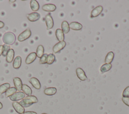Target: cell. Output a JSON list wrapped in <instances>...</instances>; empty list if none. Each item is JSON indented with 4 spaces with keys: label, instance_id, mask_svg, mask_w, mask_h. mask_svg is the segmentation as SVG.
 <instances>
[{
    "label": "cell",
    "instance_id": "obj_3",
    "mask_svg": "<svg viewBox=\"0 0 129 114\" xmlns=\"http://www.w3.org/2000/svg\"><path fill=\"white\" fill-rule=\"evenodd\" d=\"M31 35V32L30 29H27L22 32L18 36V40L19 42H23L24 40L28 39Z\"/></svg>",
    "mask_w": 129,
    "mask_h": 114
},
{
    "label": "cell",
    "instance_id": "obj_23",
    "mask_svg": "<svg viewBox=\"0 0 129 114\" xmlns=\"http://www.w3.org/2000/svg\"><path fill=\"white\" fill-rule=\"evenodd\" d=\"M22 90H23V92L24 93H25L26 95H27L28 96H30L32 94V91L31 88L27 84H24L22 85Z\"/></svg>",
    "mask_w": 129,
    "mask_h": 114
},
{
    "label": "cell",
    "instance_id": "obj_38",
    "mask_svg": "<svg viewBox=\"0 0 129 114\" xmlns=\"http://www.w3.org/2000/svg\"><path fill=\"white\" fill-rule=\"evenodd\" d=\"M41 114H47V113H41Z\"/></svg>",
    "mask_w": 129,
    "mask_h": 114
},
{
    "label": "cell",
    "instance_id": "obj_2",
    "mask_svg": "<svg viewBox=\"0 0 129 114\" xmlns=\"http://www.w3.org/2000/svg\"><path fill=\"white\" fill-rule=\"evenodd\" d=\"M16 40V36L14 33L11 32L5 33L3 36V41L5 44L12 45Z\"/></svg>",
    "mask_w": 129,
    "mask_h": 114
},
{
    "label": "cell",
    "instance_id": "obj_21",
    "mask_svg": "<svg viewBox=\"0 0 129 114\" xmlns=\"http://www.w3.org/2000/svg\"><path fill=\"white\" fill-rule=\"evenodd\" d=\"M30 6L31 9L34 12L38 11L39 9V5L38 2L35 0H31L30 3Z\"/></svg>",
    "mask_w": 129,
    "mask_h": 114
},
{
    "label": "cell",
    "instance_id": "obj_28",
    "mask_svg": "<svg viewBox=\"0 0 129 114\" xmlns=\"http://www.w3.org/2000/svg\"><path fill=\"white\" fill-rule=\"evenodd\" d=\"M55 60V57L53 54H49L48 55L46 63L48 64H52Z\"/></svg>",
    "mask_w": 129,
    "mask_h": 114
},
{
    "label": "cell",
    "instance_id": "obj_15",
    "mask_svg": "<svg viewBox=\"0 0 129 114\" xmlns=\"http://www.w3.org/2000/svg\"><path fill=\"white\" fill-rule=\"evenodd\" d=\"M36 57L37 56L35 52H32L30 53L26 58L25 63L27 64L32 63L35 60V59L36 58Z\"/></svg>",
    "mask_w": 129,
    "mask_h": 114
},
{
    "label": "cell",
    "instance_id": "obj_14",
    "mask_svg": "<svg viewBox=\"0 0 129 114\" xmlns=\"http://www.w3.org/2000/svg\"><path fill=\"white\" fill-rule=\"evenodd\" d=\"M69 27H70V29L71 28V29H72L73 30L79 31L82 29L83 26L81 24H80L78 22H71L69 24Z\"/></svg>",
    "mask_w": 129,
    "mask_h": 114
},
{
    "label": "cell",
    "instance_id": "obj_25",
    "mask_svg": "<svg viewBox=\"0 0 129 114\" xmlns=\"http://www.w3.org/2000/svg\"><path fill=\"white\" fill-rule=\"evenodd\" d=\"M111 68L112 65L111 63H105L101 66L100 71L102 73H104L109 71Z\"/></svg>",
    "mask_w": 129,
    "mask_h": 114
},
{
    "label": "cell",
    "instance_id": "obj_30",
    "mask_svg": "<svg viewBox=\"0 0 129 114\" xmlns=\"http://www.w3.org/2000/svg\"><path fill=\"white\" fill-rule=\"evenodd\" d=\"M48 54H44L40 58L39 62L41 64H45L47 62V59Z\"/></svg>",
    "mask_w": 129,
    "mask_h": 114
},
{
    "label": "cell",
    "instance_id": "obj_19",
    "mask_svg": "<svg viewBox=\"0 0 129 114\" xmlns=\"http://www.w3.org/2000/svg\"><path fill=\"white\" fill-rule=\"evenodd\" d=\"M56 91L57 90L55 87H51L45 88L44 90V93L47 95H53L56 93Z\"/></svg>",
    "mask_w": 129,
    "mask_h": 114
},
{
    "label": "cell",
    "instance_id": "obj_9",
    "mask_svg": "<svg viewBox=\"0 0 129 114\" xmlns=\"http://www.w3.org/2000/svg\"><path fill=\"white\" fill-rule=\"evenodd\" d=\"M103 7L101 6H98L94 8L91 13V17H98L102 12Z\"/></svg>",
    "mask_w": 129,
    "mask_h": 114
},
{
    "label": "cell",
    "instance_id": "obj_34",
    "mask_svg": "<svg viewBox=\"0 0 129 114\" xmlns=\"http://www.w3.org/2000/svg\"><path fill=\"white\" fill-rule=\"evenodd\" d=\"M3 51V46L0 45V56L2 55Z\"/></svg>",
    "mask_w": 129,
    "mask_h": 114
},
{
    "label": "cell",
    "instance_id": "obj_1",
    "mask_svg": "<svg viewBox=\"0 0 129 114\" xmlns=\"http://www.w3.org/2000/svg\"><path fill=\"white\" fill-rule=\"evenodd\" d=\"M38 101V99L35 96L30 95L23 98L19 103L23 107H27L31 105L33 103H37Z\"/></svg>",
    "mask_w": 129,
    "mask_h": 114
},
{
    "label": "cell",
    "instance_id": "obj_18",
    "mask_svg": "<svg viewBox=\"0 0 129 114\" xmlns=\"http://www.w3.org/2000/svg\"><path fill=\"white\" fill-rule=\"evenodd\" d=\"M55 36L59 42L63 41L64 40V34L60 29H57L55 31Z\"/></svg>",
    "mask_w": 129,
    "mask_h": 114
},
{
    "label": "cell",
    "instance_id": "obj_36",
    "mask_svg": "<svg viewBox=\"0 0 129 114\" xmlns=\"http://www.w3.org/2000/svg\"><path fill=\"white\" fill-rule=\"evenodd\" d=\"M3 104H2V103H1V102H0V109H2V108H3Z\"/></svg>",
    "mask_w": 129,
    "mask_h": 114
},
{
    "label": "cell",
    "instance_id": "obj_13",
    "mask_svg": "<svg viewBox=\"0 0 129 114\" xmlns=\"http://www.w3.org/2000/svg\"><path fill=\"white\" fill-rule=\"evenodd\" d=\"M56 8L55 5L52 4H45L42 7V10L45 12H53L56 10Z\"/></svg>",
    "mask_w": 129,
    "mask_h": 114
},
{
    "label": "cell",
    "instance_id": "obj_12",
    "mask_svg": "<svg viewBox=\"0 0 129 114\" xmlns=\"http://www.w3.org/2000/svg\"><path fill=\"white\" fill-rule=\"evenodd\" d=\"M13 82L15 87L17 90L20 91L22 90V87L23 85L21 79L19 77H14L13 78Z\"/></svg>",
    "mask_w": 129,
    "mask_h": 114
},
{
    "label": "cell",
    "instance_id": "obj_8",
    "mask_svg": "<svg viewBox=\"0 0 129 114\" xmlns=\"http://www.w3.org/2000/svg\"><path fill=\"white\" fill-rule=\"evenodd\" d=\"M12 105L15 111L19 114H23L25 112L24 107H23L19 102L17 101H14L12 103Z\"/></svg>",
    "mask_w": 129,
    "mask_h": 114
},
{
    "label": "cell",
    "instance_id": "obj_22",
    "mask_svg": "<svg viewBox=\"0 0 129 114\" xmlns=\"http://www.w3.org/2000/svg\"><path fill=\"white\" fill-rule=\"evenodd\" d=\"M114 53L112 51H110L109 52L105 58V63H111L114 58Z\"/></svg>",
    "mask_w": 129,
    "mask_h": 114
},
{
    "label": "cell",
    "instance_id": "obj_16",
    "mask_svg": "<svg viewBox=\"0 0 129 114\" xmlns=\"http://www.w3.org/2000/svg\"><path fill=\"white\" fill-rule=\"evenodd\" d=\"M21 62H22L21 57L20 56H16L13 63V67L15 69L19 68L21 65Z\"/></svg>",
    "mask_w": 129,
    "mask_h": 114
},
{
    "label": "cell",
    "instance_id": "obj_6",
    "mask_svg": "<svg viewBox=\"0 0 129 114\" xmlns=\"http://www.w3.org/2000/svg\"><path fill=\"white\" fill-rule=\"evenodd\" d=\"M66 45V43L65 41L59 42L58 43H56L52 48V50L54 53H57L59 52L61 50L63 49Z\"/></svg>",
    "mask_w": 129,
    "mask_h": 114
},
{
    "label": "cell",
    "instance_id": "obj_31",
    "mask_svg": "<svg viewBox=\"0 0 129 114\" xmlns=\"http://www.w3.org/2000/svg\"><path fill=\"white\" fill-rule=\"evenodd\" d=\"M122 97H129V86L125 87L122 92Z\"/></svg>",
    "mask_w": 129,
    "mask_h": 114
},
{
    "label": "cell",
    "instance_id": "obj_17",
    "mask_svg": "<svg viewBox=\"0 0 129 114\" xmlns=\"http://www.w3.org/2000/svg\"><path fill=\"white\" fill-rule=\"evenodd\" d=\"M14 51L13 49H10L6 55V61L8 63H11L14 57Z\"/></svg>",
    "mask_w": 129,
    "mask_h": 114
},
{
    "label": "cell",
    "instance_id": "obj_37",
    "mask_svg": "<svg viewBox=\"0 0 129 114\" xmlns=\"http://www.w3.org/2000/svg\"><path fill=\"white\" fill-rule=\"evenodd\" d=\"M16 2L15 0H13V1H11V0H10V1H9V2H10V3H14V2Z\"/></svg>",
    "mask_w": 129,
    "mask_h": 114
},
{
    "label": "cell",
    "instance_id": "obj_33",
    "mask_svg": "<svg viewBox=\"0 0 129 114\" xmlns=\"http://www.w3.org/2000/svg\"><path fill=\"white\" fill-rule=\"evenodd\" d=\"M23 114H37L36 112L35 111H25L24 112Z\"/></svg>",
    "mask_w": 129,
    "mask_h": 114
},
{
    "label": "cell",
    "instance_id": "obj_10",
    "mask_svg": "<svg viewBox=\"0 0 129 114\" xmlns=\"http://www.w3.org/2000/svg\"><path fill=\"white\" fill-rule=\"evenodd\" d=\"M29 82L36 89H39L41 88V84L37 78L36 77H31L29 80Z\"/></svg>",
    "mask_w": 129,
    "mask_h": 114
},
{
    "label": "cell",
    "instance_id": "obj_20",
    "mask_svg": "<svg viewBox=\"0 0 129 114\" xmlns=\"http://www.w3.org/2000/svg\"><path fill=\"white\" fill-rule=\"evenodd\" d=\"M61 30L62 31L63 34H67L70 31V27L69 24L68 22L66 21H63L61 23Z\"/></svg>",
    "mask_w": 129,
    "mask_h": 114
},
{
    "label": "cell",
    "instance_id": "obj_11",
    "mask_svg": "<svg viewBox=\"0 0 129 114\" xmlns=\"http://www.w3.org/2000/svg\"><path fill=\"white\" fill-rule=\"evenodd\" d=\"M40 18V15L36 12L32 13L27 15V19L30 22H35L38 20Z\"/></svg>",
    "mask_w": 129,
    "mask_h": 114
},
{
    "label": "cell",
    "instance_id": "obj_5",
    "mask_svg": "<svg viewBox=\"0 0 129 114\" xmlns=\"http://www.w3.org/2000/svg\"><path fill=\"white\" fill-rule=\"evenodd\" d=\"M45 21L46 25V29L47 30L52 29L53 27V20L50 14H48L45 17Z\"/></svg>",
    "mask_w": 129,
    "mask_h": 114
},
{
    "label": "cell",
    "instance_id": "obj_29",
    "mask_svg": "<svg viewBox=\"0 0 129 114\" xmlns=\"http://www.w3.org/2000/svg\"><path fill=\"white\" fill-rule=\"evenodd\" d=\"M3 46V51L2 55L4 57H5V56H6L8 51L10 49V47L8 45H7L5 44H4Z\"/></svg>",
    "mask_w": 129,
    "mask_h": 114
},
{
    "label": "cell",
    "instance_id": "obj_24",
    "mask_svg": "<svg viewBox=\"0 0 129 114\" xmlns=\"http://www.w3.org/2000/svg\"><path fill=\"white\" fill-rule=\"evenodd\" d=\"M44 49L43 46L41 45H39L36 49V54L37 57L40 58L42 56V55L44 54Z\"/></svg>",
    "mask_w": 129,
    "mask_h": 114
},
{
    "label": "cell",
    "instance_id": "obj_7",
    "mask_svg": "<svg viewBox=\"0 0 129 114\" xmlns=\"http://www.w3.org/2000/svg\"><path fill=\"white\" fill-rule=\"evenodd\" d=\"M78 78L81 81H85L87 79V77L84 71L81 68H77L76 70Z\"/></svg>",
    "mask_w": 129,
    "mask_h": 114
},
{
    "label": "cell",
    "instance_id": "obj_27",
    "mask_svg": "<svg viewBox=\"0 0 129 114\" xmlns=\"http://www.w3.org/2000/svg\"><path fill=\"white\" fill-rule=\"evenodd\" d=\"M17 89L15 87H10L6 92L5 93V96L6 97H10V96L12 95L13 94H14L17 91Z\"/></svg>",
    "mask_w": 129,
    "mask_h": 114
},
{
    "label": "cell",
    "instance_id": "obj_32",
    "mask_svg": "<svg viewBox=\"0 0 129 114\" xmlns=\"http://www.w3.org/2000/svg\"><path fill=\"white\" fill-rule=\"evenodd\" d=\"M122 101L125 105L129 106V97H122Z\"/></svg>",
    "mask_w": 129,
    "mask_h": 114
},
{
    "label": "cell",
    "instance_id": "obj_26",
    "mask_svg": "<svg viewBox=\"0 0 129 114\" xmlns=\"http://www.w3.org/2000/svg\"><path fill=\"white\" fill-rule=\"evenodd\" d=\"M10 87V84L9 83H5L0 85V95L2 94Z\"/></svg>",
    "mask_w": 129,
    "mask_h": 114
},
{
    "label": "cell",
    "instance_id": "obj_35",
    "mask_svg": "<svg viewBox=\"0 0 129 114\" xmlns=\"http://www.w3.org/2000/svg\"><path fill=\"white\" fill-rule=\"evenodd\" d=\"M4 26H5L4 23L3 22L0 21V29L3 28L4 27Z\"/></svg>",
    "mask_w": 129,
    "mask_h": 114
},
{
    "label": "cell",
    "instance_id": "obj_4",
    "mask_svg": "<svg viewBox=\"0 0 129 114\" xmlns=\"http://www.w3.org/2000/svg\"><path fill=\"white\" fill-rule=\"evenodd\" d=\"M25 96V94L23 92L19 91V92H16L14 94L10 96L9 98L11 100L13 101H16L24 98Z\"/></svg>",
    "mask_w": 129,
    "mask_h": 114
}]
</instances>
